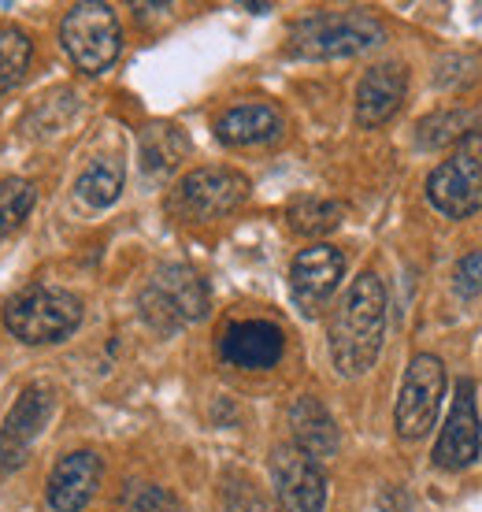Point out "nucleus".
<instances>
[{
	"label": "nucleus",
	"mask_w": 482,
	"mask_h": 512,
	"mask_svg": "<svg viewBox=\"0 0 482 512\" xmlns=\"http://www.w3.org/2000/svg\"><path fill=\"white\" fill-rule=\"evenodd\" d=\"M479 446H482V431H479V405H475V386L468 379L457 383V394H453V409H449V420L442 427V438L434 446V464L438 468H449V472H460L468 464L479 461Z\"/></svg>",
	"instance_id": "obj_12"
},
{
	"label": "nucleus",
	"mask_w": 482,
	"mask_h": 512,
	"mask_svg": "<svg viewBox=\"0 0 482 512\" xmlns=\"http://www.w3.org/2000/svg\"><path fill=\"white\" fill-rule=\"evenodd\" d=\"M123 164L115 160V156H97L93 164L78 175L75 182V193L86 201L89 208H108L119 201V193H123Z\"/></svg>",
	"instance_id": "obj_19"
},
{
	"label": "nucleus",
	"mask_w": 482,
	"mask_h": 512,
	"mask_svg": "<svg viewBox=\"0 0 482 512\" xmlns=\"http://www.w3.org/2000/svg\"><path fill=\"white\" fill-rule=\"evenodd\" d=\"M30 56H34L30 34H23L19 26H4L0 30V93H12L23 82Z\"/></svg>",
	"instance_id": "obj_21"
},
{
	"label": "nucleus",
	"mask_w": 482,
	"mask_h": 512,
	"mask_svg": "<svg viewBox=\"0 0 482 512\" xmlns=\"http://www.w3.org/2000/svg\"><path fill=\"white\" fill-rule=\"evenodd\" d=\"M342 275H345V256L338 253L334 245H312V249H301L290 268L293 305L301 308L305 316H316L319 308L334 297Z\"/></svg>",
	"instance_id": "obj_11"
},
{
	"label": "nucleus",
	"mask_w": 482,
	"mask_h": 512,
	"mask_svg": "<svg viewBox=\"0 0 482 512\" xmlns=\"http://www.w3.org/2000/svg\"><path fill=\"white\" fill-rule=\"evenodd\" d=\"M475 127V116L471 112H438V116H427L419 123L416 141L423 149H438V145H449V141H464Z\"/></svg>",
	"instance_id": "obj_22"
},
{
	"label": "nucleus",
	"mask_w": 482,
	"mask_h": 512,
	"mask_svg": "<svg viewBox=\"0 0 482 512\" xmlns=\"http://www.w3.org/2000/svg\"><path fill=\"white\" fill-rule=\"evenodd\" d=\"M282 134V116L264 101L234 104L216 119V138L223 145H264Z\"/></svg>",
	"instance_id": "obj_17"
},
{
	"label": "nucleus",
	"mask_w": 482,
	"mask_h": 512,
	"mask_svg": "<svg viewBox=\"0 0 482 512\" xmlns=\"http://www.w3.org/2000/svg\"><path fill=\"white\" fill-rule=\"evenodd\" d=\"M431 205L449 219H468L482 208V130H471L453 156L431 171L427 179Z\"/></svg>",
	"instance_id": "obj_7"
},
{
	"label": "nucleus",
	"mask_w": 482,
	"mask_h": 512,
	"mask_svg": "<svg viewBox=\"0 0 482 512\" xmlns=\"http://www.w3.org/2000/svg\"><path fill=\"white\" fill-rule=\"evenodd\" d=\"M34 182L26 179H4L0 182V238L4 234H12L26 216H30V208H34Z\"/></svg>",
	"instance_id": "obj_23"
},
{
	"label": "nucleus",
	"mask_w": 482,
	"mask_h": 512,
	"mask_svg": "<svg viewBox=\"0 0 482 512\" xmlns=\"http://www.w3.org/2000/svg\"><path fill=\"white\" fill-rule=\"evenodd\" d=\"M453 279H457V294L460 297L482 294V249H475V253H468V256H460Z\"/></svg>",
	"instance_id": "obj_25"
},
{
	"label": "nucleus",
	"mask_w": 482,
	"mask_h": 512,
	"mask_svg": "<svg viewBox=\"0 0 482 512\" xmlns=\"http://www.w3.org/2000/svg\"><path fill=\"white\" fill-rule=\"evenodd\" d=\"M104 464L93 449H75L64 453L49 475V505L52 512H82L93 501L97 487H101Z\"/></svg>",
	"instance_id": "obj_14"
},
{
	"label": "nucleus",
	"mask_w": 482,
	"mask_h": 512,
	"mask_svg": "<svg viewBox=\"0 0 482 512\" xmlns=\"http://www.w3.org/2000/svg\"><path fill=\"white\" fill-rule=\"evenodd\" d=\"M52 416V390L49 386H26L19 401L12 405V412L4 416L0 427V472H15L23 468V461L30 457V449L38 442V435L45 431V423Z\"/></svg>",
	"instance_id": "obj_10"
},
{
	"label": "nucleus",
	"mask_w": 482,
	"mask_h": 512,
	"mask_svg": "<svg viewBox=\"0 0 482 512\" xmlns=\"http://www.w3.org/2000/svg\"><path fill=\"white\" fill-rule=\"evenodd\" d=\"M271 483L286 512H323L327 509V475L305 449H271Z\"/></svg>",
	"instance_id": "obj_9"
},
{
	"label": "nucleus",
	"mask_w": 482,
	"mask_h": 512,
	"mask_svg": "<svg viewBox=\"0 0 482 512\" xmlns=\"http://www.w3.org/2000/svg\"><path fill=\"white\" fill-rule=\"evenodd\" d=\"M190 153V141L178 127L171 123H156L141 134V167L149 171V175H167V171H175L182 160Z\"/></svg>",
	"instance_id": "obj_18"
},
{
	"label": "nucleus",
	"mask_w": 482,
	"mask_h": 512,
	"mask_svg": "<svg viewBox=\"0 0 482 512\" xmlns=\"http://www.w3.org/2000/svg\"><path fill=\"white\" fill-rule=\"evenodd\" d=\"M282 349H286L282 327H275L271 320H238L219 338V357L230 368H245V372L275 368L282 360Z\"/></svg>",
	"instance_id": "obj_13"
},
{
	"label": "nucleus",
	"mask_w": 482,
	"mask_h": 512,
	"mask_svg": "<svg viewBox=\"0 0 482 512\" xmlns=\"http://www.w3.org/2000/svg\"><path fill=\"white\" fill-rule=\"evenodd\" d=\"M382 26L364 12H319L290 30V56L301 60H338L382 45Z\"/></svg>",
	"instance_id": "obj_3"
},
{
	"label": "nucleus",
	"mask_w": 482,
	"mask_h": 512,
	"mask_svg": "<svg viewBox=\"0 0 482 512\" xmlns=\"http://www.w3.org/2000/svg\"><path fill=\"white\" fill-rule=\"evenodd\" d=\"M330 360L342 375H364L386 338V286L375 271L356 275L330 316Z\"/></svg>",
	"instance_id": "obj_1"
},
{
	"label": "nucleus",
	"mask_w": 482,
	"mask_h": 512,
	"mask_svg": "<svg viewBox=\"0 0 482 512\" xmlns=\"http://www.w3.org/2000/svg\"><path fill=\"white\" fill-rule=\"evenodd\" d=\"M138 308L145 323L160 334H175L186 323H197L208 316V286L186 264H164L153 271L138 297Z\"/></svg>",
	"instance_id": "obj_4"
},
{
	"label": "nucleus",
	"mask_w": 482,
	"mask_h": 512,
	"mask_svg": "<svg viewBox=\"0 0 482 512\" xmlns=\"http://www.w3.org/2000/svg\"><path fill=\"white\" fill-rule=\"evenodd\" d=\"M245 197H249V179L241 171L197 167L171 190L167 208H171V216L186 219V223H212V219H223L245 205Z\"/></svg>",
	"instance_id": "obj_6"
},
{
	"label": "nucleus",
	"mask_w": 482,
	"mask_h": 512,
	"mask_svg": "<svg viewBox=\"0 0 482 512\" xmlns=\"http://www.w3.org/2000/svg\"><path fill=\"white\" fill-rule=\"evenodd\" d=\"M134 512H186L182 505H178L167 490L160 487H145L138 494V501H134Z\"/></svg>",
	"instance_id": "obj_26"
},
{
	"label": "nucleus",
	"mask_w": 482,
	"mask_h": 512,
	"mask_svg": "<svg viewBox=\"0 0 482 512\" xmlns=\"http://www.w3.org/2000/svg\"><path fill=\"white\" fill-rule=\"evenodd\" d=\"M293 446L305 449L312 461H327L338 453V423L327 412V405L312 394H301L290 405Z\"/></svg>",
	"instance_id": "obj_16"
},
{
	"label": "nucleus",
	"mask_w": 482,
	"mask_h": 512,
	"mask_svg": "<svg viewBox=\"0 0 482 512\" xmlns=\"http://www.w3.org/2000/svg\"><path fill=\"white\" fill-rule=\"evenodd\" d=\"M60 45L71 56V64L86 75H104L119 60L123 49V30L108 4L82 0L60 23Z\"/></svg>",
	"instance_id": "obj_5"
},
{
	"label": "nucleus",
	"mask_w": 482,
	"mask_h": 512,
	"mask_svg": "<svg viewBox=\"0 0 482 512\" xmlns=\"http://www.w3.org/2000/svg\"><path fill=\"white\" fill-rule=\"evenodd\" d=\"M78 323H82V301L60 286H34L4 305V327L26 346L64 342L78 331Z\"/></svg>",
	"instance_id": "obj_2"
},
{
	"label": "nucleus",
	"mask_w": 482,
	"mask_h": 512,
	"mask_svg": "<svg viewBox=\"0 0 482 512\" xmlns=\"http://www.w3.org/2000/svg\"><path fill=\"white\" fill-rule=\"evenodd\" d=\"M223 512H279V505L267 494H260L253 483H234V487H227Z\"/></svg>",
	"instance_id": "obj_24"
},
{
	"label": "nucleus",
	"mask_w": 482,
	"mask_h": 512,
	"mask_svg": "<svg viewBox=\"0 0 482 512\" xmlns=\"http://www.w3.org/2000/svg\"><path fill=\"white\" fill-rule=\"evenodd\" d=\"M345 208L338 201H323V197H301L293 201L286 219L297 234H308V238H319V234H330L338 223H342Z\"/></svg>",
	"instance_id": "obj_20"
},
{
	"label": "nucleus",
	"mask_w": 482,
	"mask_h": 512,
	"mask_svg": "<svg viewBox=\"0 0 482 512\" xmlns=\"http://www.w3.org/2000/svg\"><path fill=\"white\" fill-rule=\"evenodd\" d=\"M445 397V364L431 353H419L412 357L405 372V386H401V397H397V435L401 438H423L438 420V405Z\"/></svg>",
	"instance_id": "obj_8"
},
{
	"label": "nucleus",
	"mask_w": 482,
	"mask_h": 512,
	"mask_svg": "<svg viewBox=\"0 0 482 512\" xmlns=\"http://www.w3.org/2000/svg\"><path fill=\"white\" fill-rule=\"evenodd\" d=\"M408 93V71L401 64H379L356 86V123L360 127H382L397 116V108Z\"/></svg>",
	"instance_id": "obj_15"
}]
</instances>
